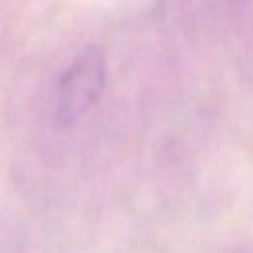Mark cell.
Wrapping results in <instances>:
<instances>
[{"instance_id":"6da1fadb","label":"cell","mask_w":253,"mask_h":253,"mask_svg":"<svg viewBox=\"0 0 253 253\" xmlns=\"http://www.w3.org/2000/svg\"><path fill=\"white\" fill-rule=\"evenodd\" d=\"M107 81L105 55L99 47H87L63 71L57 85L55 119L61 126L77 123L101 99Z\"/></svg>"}]
</instances>
